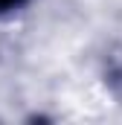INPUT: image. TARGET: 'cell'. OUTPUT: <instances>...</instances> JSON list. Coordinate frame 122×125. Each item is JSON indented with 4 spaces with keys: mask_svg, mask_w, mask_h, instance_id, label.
<instances>
[{
    "mask_svg": "<svg viewBox=\"0 0 122 125\" xmlns=\"http://www.w3.org/2000/svg\"><path fill=\"white\" fill-rule=\"evenodd\" d=\"M15 6H20V0H0V12H9Z\"/></svg>",
    "mask_w": 122,
    "mask_h": 125,
    "instance_id": "cell-1",
    "label": "cell"
}]
</instances>
